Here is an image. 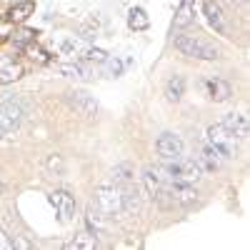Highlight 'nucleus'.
Segmentation results:
<instances>
[{
    "instance_id": "28",
    "label": "nucleus",
    "mask_w": 250,
    "mask_h": 250,
    "mask_svg": "<svg viewBox=\"0 0 250 250\" xmlns=\"http://www.w3.org/2000/svg\"><path fill=\"white\" fill-rule=\"evenodd\" d=\"M48 168L62 173V160H60V155H50V158H48Z\"/></svg>"
},
{
    "instance_id": "32",
    "label": "nucleus",
    "mask_w": 250,
    "mask_h": 250,
    "mask_svg": "<svg viewBox=\"0 0 250 250\" xmlns=\"http://www.w3.org/2000/svg\"><path fill=\"white\" fill-rule=\"evenodd\" d=\"M0 193H3V183H0Z\"/></svg>"
},
{
    "instance_id": "3",
    "label": "nucleus",
    "mask_w": 250,
    "mask_h": 250,
    "mask_svg": "<svg viewBox=\"0 0 250 250\" xmlns=\"http://www.w3.org/2000/svg\"><path fill=\"white\" fill-rule=\"evenodd\" d=\"M95 208L103 213V218H123V185H100L95 190Z\"/></svg>"
},
{
    "instance_id": "13",
    "label": "nucleus",
    "mask_w": 250,
    "mask_h": 250,
    "mask_svg": "<svg viewBox=\"0 0 250 250\" xmlns=\"http://www.w3.org/2000/svg\"><path fill=\"white\" fill-rule=\"evenodd\" d=\"M220 125H223V128L230 133L235 140H245V138L250 135V125H248V118H245L243 113H228Z\"/></svg>"
},
{
    "instance_id": "29",
    "label": "nucleus",
    "mask_w": 250,
    "mask_h": 250,
    "mask_svg": "<svg viewBox=\"0 0 250 250\" xmlns=\"http://www.w3.org/2000/svg\"><path fill=\"white\" fill-rule=\"evenodd\" d=\"M0 250H13V240L0 230Z\"/></svg>"
},
{
    "instance_id": "7",
    "label": "nucleus",
    "mask_w": 250,
    "mask_h": 250,
    "mask_svg": "<svg viewBox=\"0 0 250 250\" xmlns=\"http://www.w3.org/2000/svg\"><path fill=\"white\" fill-rule=\"evenodd\" d=\"M203 15L218 35H230V23H228V15L218 0H203Z\"/></svg>"
},
{
    "instance_id": "12",
    "label": "nucleus",
    "mask_w": 250,
    "mask_h": 250,
    "mask_svg": "<svg viewBox=\"0 0 250 250\" xmlns=\"http://www.w3.org/2000/svg\"><path fill=\"white\" fill-rule=\"evenodd\" d=\"M195 163L200 165V170H205V173H215V170L223 168L225 158H223L215 148H210V145L203 140V143H200V148H198V155H195Z\"/></svg>"
},
{
    "instance_id": "18",
    "label": "nucleus",
    "mask_w": 250,
    "mask_h": 250,
    "mask_svg": "<svg viewBox=\"0 0 250 250\" xmlns=\"http://www.w3.org/2000/svg\"><path fill=\"white\" fill-rule=\"evenodd\" d=\"M185 95V78L183 75H170L168 83H165V98L170 103H178Z\"/></svg>"
},
{
    "instance_id": "1",
    "label": "nucleus",
    "mask_w": 250,
    "mask_h": 250,
    "mask_svg": "<svg viewBox=\"0 0 250 250\" xmlns=\"http://www.w3.org/2000/svg\"><path fill=\"white\" fill-rule=\"evenodd\" d=\"M173 45L185 58H195V60H215V58H220V50L210 43V40H205L200 35H188V33L175 35Z\"/></svg>"
},
{
    "instance_id": "21",
    "label": "nucleus",
    "mask_w": 250,
    "mask_h": 250,
    "mask_svg": "<svg viewBox=\"0 0 250 250\" xmlns=\"http://www.w3.org/2000/svg\"><path fill=\"white\" fill-rule=\"evenodd\" d=\"M110 175H113V183L115 185H128V183H133L135 170H133L130 163H120V165H115V168H113Z\"/></svg>"
},
{
    "instance_id": "24",
    "label": "nucleus",
    "mask_w": 250,
    "mask_h": 250,
    "mask_svg": "<svg viewBox=\"0 0 250 250\" xmlns=\"http://www.w3.org/2000/svg\"><path fill=\"white\" fill-rule=\"evenodd\" d=\"M20 78H23V68L18 62H10V65L0 68V85H8V83H15Z\"/></svg>"
},
{
    "instance_id": "2",
    "label": "nucleus",
    "mask_w": 250,
    "mask_h": 250,
    "mask_svg": "<svg viewBox=\"0 0 250 250\" xmlns=\"http://www.w3.org/2000/svg\"><path fill=\"white\" fill-rule=\"evenodd\" d=\"M160 173L165 175V180H185V183H198L203 170L200 165L195 163V158H185V155H178V158H168L163 160L160 165Z\"/></svg>"
},
{
    "instance_id": "22",
    "label": "nucleus",
    "mask_w": 250,
    "mask_h": 250,
    "mask_svg": "<svg viewBox=\"0 0 250 250\" xmlns=\"http://www.w3.org/2000/svg\"><path fill=\"white\" fill-rule=\"evenodd\" d=\"M85 223H88V233L93 235V238H98L100 235V228H103V213L98 210V208H88L85 210Z\"/></svg>"
},
{
    "instance_id": "19",
    "label": "nucleus",
    "mask_w": 250,
    "mask_h": 250,
    "mask_svg": "<svg viewBox=\"0 0 250 250\" xmlns=\"http://www.w3.org/2000/svg\"><path fill=\"white\" fill-rule=\"evenodd\" d=\"M148 25H150V18L143 8H130L128 10V28L130 30L140 33V30H148Z\"/></svg>"
},
{
    "instance_id": "16",
    "label": "nucleus",
    "mask_w": 250,
    "mask_h": 250,
    "mask_svg": "<svg viewBox=\"0 0 250 250\" xmlns=\"http://www.w3.org/2000/svg\"><path fill=\"white\" fill-rule=\"evenodd\" d=\"M35 13V3L33 0H23V3H18L8 10V23H23V20H28L30 15Z\"/></svg>"
},
{
    "instance_id": "25",
    "label": "nucleus",
    "mask_w": 250,
    "mask_h": 250,
    "mask_svg": "<svg viewBox=\"0 0 250 250\" xmlns=\"http://www.w3.org/2000/svg\"><path fill=\"white\" fill-rule=\"evenodd\" d=\"M103 65H105V73H108L110 78H118V75H123L125 65H128V60H120V58H110V55H108V60L103 62Z\"/></svg>"
},
{
    "instance_id": "14",
    "label": "nucleus",
    "mask_w": 250,
    "mask_h": 250,
    "mask_svg": "<svg viewBox=\"0 0 250 250\" xmlns=\"http://www.w3.org/2000/svg\"><path fill=\"white\" fill-rule=\"evenodd\" d=\"M205 88H208V98H210L213 103H225V100H230V95H233L230 83L223 80V78H210L205 83Z\"/></svg>"
},
{
    "instance_id": "9",
    "label": "nucleus",
    "mask_w": 250,
    "mask_h": 250,
    "mask_svg": "<svg viewBox=\"0 0 250 250\" xmlns=\"http://www.w3.org/2000/svg\"><path fill=\"white\" fill-rule=\"evenodd\" d=\"M155 150H158V155H160L163 160L178 158V155H183V150H185V143H183V138H180L178 133L165 130V133H160L158 140H155Z\"/></svg>"
},
{
    "instance_id": "17",
    "label": "nucleus",
    "mask_w": 250,
    "mask_h": 250,
    "mask_svg": "<svg viewBox=\"0 0 250 250\" xmlns=\"http://www.w3.org/2000/svg\"><path fill=\"white\" fill-rule=\"evenodd\" d=\"M58 70L65 75V78H73V80H90V68L83 65V62H62V65H58Z\"/></svg>"
},
{
    "instance_id": "31",
    "label": "nucleus",
    "mask_w": 250,
    "mask_h": 250,
    "mask_svg": "<svg viewBox=\"0 0 250 250\" xmlns=\"http://www.w3.org/2000/svg\"><path fill=\"white\" fill-rule=\"evenodd\" d=\"M5 135V130H3V125H0V138H3Z\"/></svg>"
},
{
    "instance_id": "15",
    "label": "nucleus",
    "mask_w": 250,
    "mask_h": 250,
    "mask_svg": "<svg viewBox=\"0 0 250 250\" xmlns=\"http://www.w3.org/2000/svg\"><path fill=\"white\" fill-rule=\"evenodd\" d=\"M190 23H195V0H180V5H178V10H175V23H173V28L183 30V28H188Z\"/></svg>"
},
{
    "instance_id": "6",
    "label": "nucleus",
    "mask_w": 250,
    "mask_h": 250,
    "mask_svg": "<svg viewBox=\"0 0 250 250\" xmlns=\"http://www.w3.org/2000/svg\"><path fill=\"white\" fill-rule=\"evenodd\" d=\"M23 103H20L18 98H5L0 100V125H3L5 133H13L20 128V123H23Z\"/></svg>"
},
{
    "instance_id": "20",
    "label": "nucleus",
    "mask_w": 250,
    "mask_h": 250,
    "mask_svg": "<svg viewBox=\"0 0 250 250\" xmlns=\"http://www.w3.org/2000/svg\"><path fill=\"white\" fill-rule=\"evenodd\" d=\"M35 38H38V30H33V28H20V30H15V33H13L10 43H13L18 50H25Z\"/></svg>"
},
{
    "instance_id": "5",
    "label": "nucleus",
    "mask_w": 250,
    "mask_h": 250,
    "mask_svg": "<svg viewBox=\"0 0 250 250\" xmlns=\"http://www.w3.org/2000/svg\"><path fill=\"white\" fill-rule=\"evenodd\" d=\"M143 188H145V193H148L155 203H160L163 208L173 205L168 200V195H165V175L160 173L158 165H148V168L143 170Z\"/></svg>"
},
{
    "instance_id": "33",
    "label": "nucleus",
    "mask_w": 250,
    "mask_h": 250,
    "mask_svg": "<svg viewBox=\"0 0 250 250\" xmlns=\"http://www.w3.org/2000/svg\"><path fill=\"white\" fill-rule=\"evenodd\" d=\"M0 43H3V40H0Z\"/></svg>"
},
{
    "instance_id": "11",
    "label": "nucleus",
    "mask_w": 250,
    "mask_h": 250,
    "mask_svg": "<svg viewBox=\"0 0 250 250\" xmlns=\"http://www.w3.org/2000/svg\"><path fill=\"white\" fill-rule=\"evenodd\" d=\"M50 205L55 208V213L60 218V223H70L73 215H75V198L68 193V190H53L48 195Z\"/></svg>"
},
{
    "instance_id": "10",
    "label": "nucleus",
    "mask_w": 250,
    "mask_h": 250,
    "mask_svg": "<svg viewBox=\"0 0 250 250\" xmlns=\"http://www.w3.org/2000/svg\"><path fill=\"white\" fill-rule=\"evenodd\" d=\"M68 103H70V108L78 115H83V118H90L93 120L98 115V100L90 93H85V90H70L68 93Z\"/></svg>"
},
{
    "instance_id": "23",
    "label": "nucleus",
    "mask_w": 250,
    "mask_h": 250,
    "mask_svg": "<svg viewBox=\"0 0 250 250\" xmlns=\"http://www.w3.org/2000/svg\"><path fill=\"white\" fill-rule=\"evenodd\" d=\"M85 43H80L78 38H62L60 40V50L65 53V55H80L83 58V53H85Z\"/></svg>"
},
{
    "instance_id": "4",
    "label": "nucleus",
    "mask_w": 250,
    "mask_h": 250,
    "mask_svg": "<svg viewBox=\"0 0 250 250\" xmlns=\"http://www.w3.org/2000/svg\"><path fill=\"white\" fill-rule=\"evenodd\" d=\"M203 140L210 145V148H215L225 160H228V158H235V153H238V140L228 133L220 123H218V125H208Z\"/></svg>"
},
{
    "instance_id": "8",
    "label": "nucleus",
    "mask_w": 250,
    "mask_h": 250,
    "mask_svg": "<svg viewBox=\"0 0 250 250\" xmlns=\"http://www.w3.org/2000/svg\"><path fill=\"white\" fill-rule=\"evenodd\" d=\"M165 195L173 205H190L198 198V190L193 188V183L185 180H165Z\"/></svg>"
},
{
    "instance_id": "27",
    "label": "nucleus",
    "mask_w": 250,
    "mask_h": 250,
    "mask_svg": "<svg viewBox=\"0 0 250 250\" xmlns=\"http://www.w3.org/2000/svg\"><path fill=\"white\" fill-rule=\"evenodd\" d=\"M25 50L30 53V58H33V60L43 62V65H48V62H50V58H48V53H45L43 48H38V45H33V43H30V45H28Z\"/></svg>"
},
{
    "instance_id": "26",
    "label": "nucleus",
    "mask_w": 250,
    "mask_h": 250,
    "mask_svg": "<svg viewBox=\"0 0 250 250\" xmlns=\"http://www.w3.org/2000/svg\"><path fill=\"white\" fill-rule=\"evenodd\" d=\"M83 58H85L88 62H98V65H103V62L108 60V53H105V50H100V48L88 45V48H85V53H83Z\"/></svg>"
},
{
    "instance_id": "30",
    "label": "nucleus",
    "mask_w": 250,
    "mask_h": 250,
    "mask_svg": "<svg viewBox=\"0 0 250 250\" xmlns=\"http://www.w3.org/2000/svg\"><path fill=\"white\" fill-rule=\"evenodd\" d=\"M248 0H233V5H245Z\"/></svg>"
}]
</instances>
